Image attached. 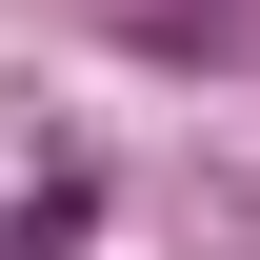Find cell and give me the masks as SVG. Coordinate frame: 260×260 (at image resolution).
<instances>
[{
  "mask_svg": "<svg viewBox=\"0 0 260 260\" xmlns=\"http://www.w3.org/2000/svg\"><path fill=\"white\" fill-rule=\"evenodd\" d=\"M140 60H240V0H100Z\"/></svg>",
  "mask_w": 260,
  "mask_h": 260,
  "instance_id": "cell-1",
  "label": "cell"
},
{
  "mask_svg": "<svg viewBox=\"0 0 260 260\" xmlns=\"http://www.w3.org/2000/svg\"><path fill=\"white\" fill-rule=\"evenodd\" d=\"M0 260H20V220H0Z\"/></svg>",
  "mask_w": 260,
  "mask_h": 260,
  "instance_id": "cell-2",
  "label": "cell"
}]
</instances>
